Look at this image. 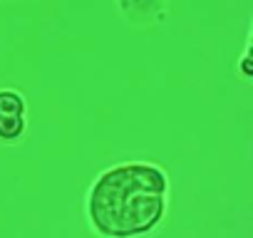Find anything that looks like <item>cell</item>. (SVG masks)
Returning a JSON list of instances; mask_svg holds the SVG:
<instances>
[{"instance_id":"obj_1","label":"cell","mask_w":253,"mask_h":238,"mask_svg":"<svg viewBox=\"0 0 253 238\" xmlns=\"http://www.w3.org/2000/svg\"><path fill=\"white\" fill-rule=\"evenodd\" d=\"M169 179L147 161L119 164L97 176L87 196L92 228L104 238H137L154 231L167 211Z\"/></svg>"},{"instance_id":"obj_2","label":"cell","mask_w":253,"mask_h":238,"mask_svg":"<svg viewBox=\"0 0 253 238\" xmlns=\"http://www.w3.org/2000/svg\"><path fill=\"white\" fill-rule=\"evenodd\" d=\"M0 119H25V99L15 89H0Z\"/></svg>"},{"instance_id":"obj_3","label":"cell","mask_w":253,"mask_h":238,"mask_svg":"<svg viewBox=\"0 0 253 238\" xmlns=\"http://www.w3.org/2000/svg\"><path fill=\"white\" fill-rule=\"evenodd\" d=\"M132 3H134V0H119V8H122V10H126ZM144 3L149 5V10L154 13V18H162V15L157 13V5H162V8H164V5H167V0H144Z\"/></svg>"}]
</instances>
